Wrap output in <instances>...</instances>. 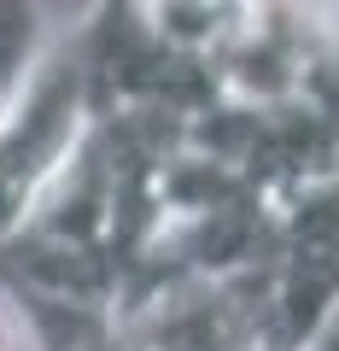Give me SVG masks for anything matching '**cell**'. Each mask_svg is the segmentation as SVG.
I'll use <instances>...</instances> for the list:
<instances>
[{
  "label": "cell",
  "mask_w": 339,
  "mask_h": 351,
  "mask_svg": "<svg viewBox=\"0 0 339 351\" xmlns=\"http://www.w3.org/2000/svg\"><path fill=\"white\" fill-rule=\"evenodd\" d=\"M41 6L47 0H0V94L12 100L41 53Z\"/></svg>",
  "instance_id": "obj_2"
},
{
  "label": "cell",
  "mask_w": 339,
  "mask_h": 351,
  "mask_svg": "<svg viewBox=\"0 0 339 351\" xmlns=\"http://www.w3.org/2000/svg\"><path fill=\"white\" fill-rule=\"evenodd\" d=\"M82 129H88V71H82L76 41L64 36L36 53L29 76L18 82L12 106L0 117V240L24 228L29 199L64 164Z\"/></svg>",
  "instance_id": "obj_1"
}]
</instances>
